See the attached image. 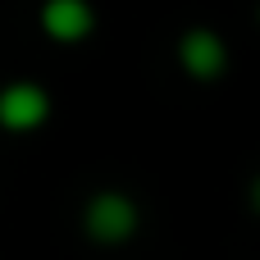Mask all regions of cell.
I'll return each mask as SVG.
<instances>
[{
    "mask_svg": "<svg viewBox=\"0 0 260 260\" xmlns=\"http://www.w3.org/2000/svg\"><path fill=\"white\" fill-rule=\"evenodd\" d=\"M137 229H142V210H137L133 197H123V192H96V197H87V206H82V233L96 247H123V242L137 238Z\"/></svg>",
    "mask_w": 260,
    "mask_h": 260,
    "instance_id": "1",
    "label": "cell"
},
{
    "mask_svg": "<svg viewBox=\"0 0 260 260\" xmlns=\"http://www.w3.org/2000/svg\"><path fill=\"white\" fill-rule=\"evenodd\" d=\"M178 69L197 82H219L229 73V41L215 27H187L178 37Z\"/></svg>",
    "mask_w": 260,
    "mask_h": 260,
    "instance_id": "2",
    "label": "cell"
},
{
    "mask_svg": "<svg viewBox=\"0 0 260 260\" xmlns=\"http://www.w3.org/2000/svg\"><path fill=\"white\" fill-rule=\"evenodd\" d=\"M37 18H41V32L59 46H78L96 32V9L87 0H46Z\"/></svg>",
    "mask_w": 260,
    "mask_h": 260,
    "instance_id": "4",
    "label": "cell"
},
{
    "mask_svg": "<svg viewBox=\"0 0 260 260\" xmlns=\"http://www.w3.org/2000/svg\"><path fill=\"white\" fill-rule=\"evenodd\" d=\"M50 119V91L41 82H5L0 87V128L5 133H37Z\"/></svg>",
    "mask_w": 260,
    "mask_h": 260,
    "instance_id": "3",
    "label": "cell"
},
{
    "mask_svg": "<svg viewBox=\"0 0 260 260\" xmlns=\"http://www.w3.org/2000/svg\"><path fill=\"white\" fill-rule=\"evenodd\" d=\"M247 197H251V210H256V215H260V174H256V178H251V192H247Z\"/></svg>",
    "mask_w": 260,
    "mask_h": 260,
    "instance_id": "5",
    "label": "cell"
},
{
    "mask_svg": "<svg viewBox=\"0 0 260 260\" xmlns=\"http://www.w3.org/2000/svg\"><path fill=\"white\" fill-rule=\"evenodd\" d=\"M256 18H260V5H256Z\"/></svg>",
    "mask_w": 260,
    "mask_h": 260,
    "instance_id": "6",
    "label": "cell"
}]
</instances>
